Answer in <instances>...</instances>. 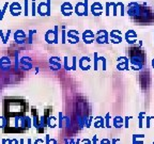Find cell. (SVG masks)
<instances>
[{
	"mask_svg": "<svg viewBox=\"0 0 154 144\" xmlns=\"http://www.w3.org/2000/svg\"><path fill=\"white\" fill-rule=\"evenodd\" d=\"M92 121H93V117L92 116H90V117L88 118V122H87V124H86V127L87 128H89L91 126V123H92Z\"/></svg>",
	"mask_w": 154,
	"mask_h": 144,
	"instance_id": "18",
	"label": "cell"
},
{
	"mask_svg": "<svg viewBox=\"0 0 154 144\" xmlns=\"http://www.w3.org/2000/svg\"><path fill=\"white\" fill-rule=\"evenodd\" d=\"M97 43L103 44V43H108V35L106 31H98L97 32V38H96Z\"/></svg>",
	"mask_w": 154,
	"mask_h": 144,
	"instance_id": "1",
	"label": "cell"
},
{
	"mask_svg": "<svg viewBox=\"0 0 154 144\" xmlns=\"http://www.w3.org/2000/svg\"><path fill=\"white\" fill-rule=\"evenodd\" d=\"M63 126L70 128V126H71V121H70V117H68V116H65V117H63Z\"/></svg>",
	"mask_w": 154,
	"mask_h": 144,
	"instance_id": "11",
	"label": "cell"
},
{
	"mask_svg": "<svg viewBox=\"0 0 154 144\" xmlns=\"http://www.w3.org/2000/svg\"><path fill=\"white\" fill-rule=\"evenodd\" d=\"M143 115H144L143 112L139 114V128H142V120H143Z\"/></svg>",
	"mask_w": 154,
	"mask_h": 144,
	"instance_id": "16",
	"label": "cell"
},
{
	"mask_svg": "<svg viewBox=\"0 0 154 144\" xmlns=\"http://www.w3.org/2000/svg\"><path fill=\"white\" fill-rule=\"evenodd\" d=\"M110 4L114 6V16H117V8H118V4L114 3V2H112V3H110Z\"/></svg>",
	"mask_w": 154,
	"mask_h": 144,
	"instance_id": "17",
	"label": "cell"
},
{
	"mask_svg": "<svg viewBox=\"0 0 154 144\" xmlns=\"http://www.w3.org/2000/svg\"><path fill=\"white\" fill-rule=\"evenodd\" d=\"M79 142H80V140H79V139H77V141H76V142H75L74 144H79Z\"/></svg>",
	"mask_w": 154,
	"mask_h": 144,
	"instance_id": "36",
	"label": "cell"
},
{
	"mask_svg": "<svg viewBox=\"0 0 154 144\" xmlns=\"http://www.w3.org/2000/svg\"><path fill=\"white\" fill-rule=\"evenodd\" d=\"M6 144H19V141L17 139H8Z\"/></svg>",
	"mask_w": 154,
	"mask_h": 144,
	"instance_id": "14",
	"label": "cell"
},
{
	"mask_svg": "<svg viewBox=\"0 0 154 144\" xmlns=\"http://www.w3.org/2000/svg\"><path fill=\"white\" fill-rule=\"evenodd\" d=\"M25 143V140H24V139H20V140H19V144H24Z\"/></svg>",
	"mask_w": 154,
	"mask_h": 144,
	"instance_id": "34",
	"label": "cell"
},
{
	"mask_svg": "<svg viewBox=\"0 0 154 144\" xmlns=\"http://www.w3.org/2000/svg\"><path fill=\"white\" fill-rule=\"evenodd\" d=\"M59 128H63V113L59 112Z\"/></svg>",
	"mask_w": 154,
	"mask_h": 144,
	"instance_id": "13",
	"label": "cell"
},
{
	"mask_svg": "<svg viewBox=\"0 0 154 144\" xmlns=\"http://www.w3.org/2000/svg\"><path fill=\"white\" fill-rule=\"evenodd\" d=\"M92 144H97V137L94 134L93 139H92Z\"/></svg>",
	"mask_w": 154,
	"mask_h": 144,
	"instance_id": "28",
	"label": "cell"
},
{
	"mask_svg": "<svg viewBox=\"0 0 154 144\" xmlns=\"http://www.w3.org/2000/svg\"><path fill=\"white\" fill-rule=\"evenodd\" d=\"M122 123H123V118H121L120 116H116L114 118V126L116 128H120L122 126Z\"/></svg>",
	"mask_w": 154,
	"mask_h": 144,
	"instance_id": "7",
	"label": "cell"
},
{
	"mask_svg": "<svg viewBox=\"0 0 154 144\" xmlns=\"http://www.w3.org/2000/svg\"><path fill=\"white\" fill-rule=\"evenodd\" d=\"M132 37H136V34H135V32L134 31H127L126 32V36H125V38H126V41H127L128 43H131V44H133V43H135V41H133L132 40Z\"/></svg>",
	"mask_w": 154,
	"mask_h": 144,
	"instance_id": "6",
	"label": "cell"
},
{
	"mask_svg": "<svg viewBox=\"0 0 154 144\" xmlns=\"http://www.w3.org/2000/svg\"><path fill=\"white\" fill-rule=\"evenodd\" d=\"M50 144H58L56 139H50Z\"/></svg>",
	"mask_w": 154,
	"mask_h": 144,
	"instance_id": "31",
	"label": "cell"
},
{
	"mask_svg": "<svg viewBox=\"0 0 154 144\" xmlns=\"http://www.w3.org/2000/svg\"><path fill=\"white\" fill-rule=\"evenodd\" d=\"M96 10H100L101 12H102V10H103L102 5H101V4L98 3V2H95V3H93V4H92V6H91V11H92V14H93L94 16H97Z\"/></svg>",
	"mask_w": 154,
	"mask_h": 144,
	"instance_id": "5",
	"label": "cell"
},
{
	"mask_svg": "<svg viewBox=\"0 0 154 144\" xmlns=\"http://www.w3.org/2000/svg\"><path fill=\"white\" fill-rule=\"evenodd\" d=\"M94 126L95 128H102L105 126V121L103 117H101V116H97V117H95V121H94Z\"/></svg>",
	"mask_w": 154,
	"mask_h": 144,
	"instance_id": "4",
	"label": "cell"
},
{
	"mask_svg": "<svg viewBox=\"0 0 154 144\" xmlns=\"http://www.w3.org/2000/svg\"><path fill=\"white\" fill-rule=\"evenodd\" d=\"M74 143H75V141L73 139H70V140L65 139V144H74Z\"/></svg>",
	"mask_w": 154,
	"mask_h": 144,
	"instance_id": "25",
	"label": "cell"
},
{
	"mask_svg": "<svg viewBox=\"0 0 154 144\" xmlns=\"http://www.w3.org/2000/svg\"><path fill=\"white\" fill-rule=\"evenodd\" d=\"M45 40H46L47 43H58V40L56 38V35H55V31L48 30L46 35H45Z\"/></svg>",
	"mask_w": 154,
	"mask_h": 144,
	"instance_id": "2",
	"label": "cell"
},
{
	"mask_svg": "<svg viewBox=\"0 0 154 144\" xmlns=\"http://www.w3.org/2000/svg\"><path fill=\"white\" fill-rule=\"evenodd\" d=\"M131 117H128V116H126L125 117V127L128 128V120H130Z\"/></svg>",
	"mask_w": 154,
	"mask_h": 144,
	"instance_id": "29",
	"label": "cell"
},
{
	"mask_svg": "<svg viewBox=\"0 0 154 144\" xmlns=\"http://www.w3.org/2000/svg\"><path fill=\"white\" fill-rule=\"evenodd\" d=\"M97 61H98V58H97V53L94 52V69H97Z\"/></svg>",
	"mask_w": 154,
	"mask_h": 144,
	"instance_id": "15",
	"label": "cell"
},
{
	"mask_svg": "<svg viewBox=\"0 0 154 144\" xmlns=\"http://www.w3.org/2000/svg\"><path fill=\"white\" fill-rule=\"evenodd\" d=\"M39 123H40V117L38 116V114L35 112H33V120H32V125L34 126V128L38 129L39 128Z\"/></svg>",
	"mask_w": 154,
	"mask_h": 144,
	"instance_id": "9",
	"label": "cell"
},
{
	"mask_svg": "<svg viewBox=\"0 0 154 144\" xmlns=\"http://www.w3.org/2000/svg\"><path fill=\"white\" fill-rule=\"evenodd\" d=\"M6 141H8V139H2V144H6Z\"/></svg>",
	"mask_w": 154,
	"mask_h": 144,
	"instance_id": "33",
	"label": "cell"
},
{
	"mask_svg": "<svg viewBox=\"0 0 154 144\" xmlns=\"http://www.w3.org/2000/svg\"><path fill=\"white\" fill-rule=\"evenodd\" d=\"M151 118L152 117H147V127H150V121H151Z\"/></svg>",
	"mask_w": 154,
	"mask_h": 144,
	"instance_id": "30",
	"label": "cell"
},
{
	"mask_svg": "<svg viewBox=\"0 0 154 144\" xmlns=\"http://www.w3.org/2000/svg\"><path fill=\"white\" fill-rule=\"evenodd\" d=\"M101 144H111V142H110L108 139H103V140L101 141Z\"/></svg>",
	"mask_w": 154,
	"mask_h": 144,
	"instance_id": "21",
	"label": "cell"
},
{
	"mask_svg": "<svg viewBox=\"0 0 154 144\" xmlns=\"http://www.w3.org/2000/svg\"><path fill=\"white\" fill-rule=\"evenodd\" d=\"M27 143H28V144H31V143H32L31 139H28V140H27Z\"/></svg>",
	"mask_w": 154,
	"mask_h": 144,
	"instance_id": "35",
	"label": "cell"
},
{
	"mask_svg": "<svg viewBox=\"0 0 154 144\" xmlns=\"http://www.w3.org/2000/svg\"><path fill=\"white\" fill-rule=\"evenodd\" d=\"M93 37H94V34L90 30L85 31V33H84V41L87 43V44L92 43L93 42Z\"/></svg>",
	"mask_w": 154,
	"mask_h": 144,
	"instance_id": "3",
	"label": "cell"
},
{
	"mask_svg": "<svg viewBox=\"0 0 154 144\" xmlns=\"http://www.w3.org/2000/svg\"><path fill=\"white\" fill-rule=\"evenodd\" d=\"M119 139H112V141H111V144H116L117 142H119Z\"/></svg>",
	"mask_w": 154,
	"mask_h": 144,
	"instance_id": "32",
	"label": "cell"
},
{
	"mask_svg": "<svg viewBox=\"0 0 154 144\" xmlns=\"http://www.w3.org/2000/svg\"><path fill=\"white\" fill-rule=\"evenodd\" d=\"M105 126L107 128H110V114L107 113L105 116Z\"/></svg>",
	"mask_w": 154,
	"mask_h": 144,
	"instance_id": "12",
	"label": "cell"
},
{
	"mask_svg": "<svg viewBox=\"0 0 154 144\" xmlns=\"http://www.w3.org/2000/svg\"><path fill=\"white\" fill-rule=\"evenodd\" d=\"M72 69H76V58H73V67Z\"/></svg>",
	"mask_w": 154,
	"mask_h": 144,
	"instance_id": "27",
	"label": "cell"
},
{
	"mask_svg": "<svg viewBox=\"0 0 154 144\" xmlns=\"http://www.w3.org/2000/svg\"><path fill=\"white\" fill-rule=\"evenodd\" d=\"M6 126H8V118L6 116H0V128L6 129Z\"/></svg>",
	"mask_w": 154,
	"mask_h": 144,
	"instance_id": "8",
	"label": "cell"
},
{
	"mask_svg": "<svg viewBox=\"0 0 154 144\" xmlns=\"http://www.w3.org/2000/svg\"><path fill=\"white\" fill-rule=\"evenodd\" d=\"M109 6H110V3L107 2L106 3V15L107 16H109Z\"/></svg>",
	"mask_w": 154,
	"mask_h": 144,
	"instance_id": "24",
	"label": "cell"
},
{
	"mask_svg": "<svg viewBox=\"0 0 154 144\" xmlns=\"http://www.w3.org/2000/svg\"><path fill=\"white\" fill-rule=\"evenodd\" d=\"M54 121H56V118L54 117V116H48L47 118V126L50 127V128H54L55 126H56V123H54Z\"/></svg>",
	"mask_w": 154,
	"mask_h": 144,
	"instance_id": "10",
	"label": "cell"
},
{
	"mask_svg": "<svg viewBox=\"0 0 154 144\" xmlns=\"http://www.w3.org/2000/svg\"><path fill=\"white\" fill-rule=\"evenodd\" d=\"M64 67H65L66 70L71 69V68L68 67V58H64Z\"/></svg>",
	"mask_w": 154,
	"mask_h": 144,
	"instance_id": "20",
	"label": "cell"
},
{
	"mask_svg": "<svg viewBox=\"0 0 154 144\" xmlns=\"http://www.w3.org/2000/svg\"><path fill=\"white\" fill-rule=\"evenodd\" d=\"M82 144H92V142H91L89 139H84V140H82Z\"/></svg>",
	"mask_w": 154,
	"mask_h": 144,
	"instance_id": "26",
	"label": "cell"
},
{
	"mask_svg": "<svg viewBox=\"0 0 154 144\" xmlns=\"http://www.w3.org/2000/svg\"><path fill=\"white\" fill-rule=\"evenodd\" d=\"M34 144H44V141H43L42 139H36V140L34 141Z\"/></svg>",
	"mask_w": 154,
	"mask_h": 144,
	"instance_id": "23",
	"label": "cell"
},
{
	"mask_svg": "<svg viewBox=\"0 0 154 144\" xmlns=\"http://www.w3.org/2000/svg\"><path fill=\"white\" fill-rule=\"evenodd\" d=\"M118 4L121 6V8H120L121 9V16H123L124 15V5H123V3H122V2H119Z\"/></svg>",
	"mask_w": 154,
	"mask_h": 144,
	"instance_id": "19",
	"label": "cell"
},
{
	"mask_svg": "<svg viewBox=\"0 0 154 144\" xmlns=\"http://www.w3.org/2000/svg\"><path fill=\"white\" fill-rule=\"evenodd\" d=\"M45 144H50V138H49V134H46V137H45Z\"/></svg>",
	"mask_w": 154,
	"mask_h": 144,
	"instance_id": "22",
	"label": "cell"
}]
</instances>
